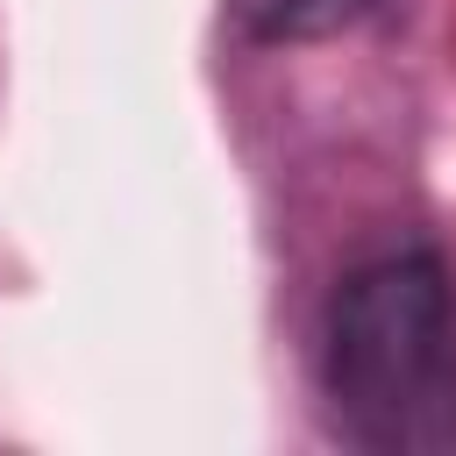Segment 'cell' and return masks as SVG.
Segmentation results:
<instances>
[{"instance_id": "obj_2", "label": "cell", "mask_w": 456, "mask_h": 456, "mask_svg": "<svg viewBox=\"0 0 456 456\" xmlns=\"http://www.w3.org/2000/svg\"><path fill=\"white\" fill-rule=\"evenodd\" d=\"M356 7H363V0H249V14H256L264 36H314V28L349 21Z\"/></svg>"}, {"instance_id": "obj_1", "label": "cell", "mask_w": 456, "mask_h": 456, "mask_svg": "<svg viewBox=\"0 0 456 456\" xmlns=\"http://www.w3.org/2000/svg\"><path fill=\"white\" fill-rule=\"evenodd\" d=\"M328 399L363 449H456V299L435 256H385L342 285L328 314Z\"/></svg>"}]
</instances>
